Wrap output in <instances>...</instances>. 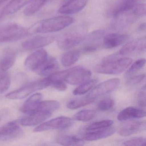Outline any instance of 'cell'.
<instances>
[{
    "label": "cell",
    "mask_w": 146,
    "mask_h": 146,
    "mask_svg": "<svg viewBox=\"0 0 146 146\" xmlns=\"http://www.w3.org/2000/svg\"><path fill=\"white\" fill-rule=\"evenodd\" d=\"M74 121L70 118L61 116L51 119L40 125L35 128V132H40L57 129H66L71 127Z\"/></svg>",
    "instance_id": "cell-7"
},
{
    "label": "cell",
    "mask_w": 146,
    "mask_h": 146,
    "mask_svg": "<svg viewBox=\"0 0 146 146\" xmlns=\"http://www.w3.org/2000/svg\"><path fill=\"white\" fill-rule=\"evenodd\" d=\"M129 36L117 33H111L103 37V46L105 48H113L125 43L129 39Z\"/></svg>",
    "instance_id": "cell-14"
},
{
    "label": "cell",
    "mask_w": 146,
    "mask_h": 146,
    "mask_svg": "<svg viewBox=\"0 0 146 146\" xmlns=\"http://www.w3.org/2000/svg\"><path fill=\"white\" fill-rule=\"evenodd\" d=\"M146 37L134 39L123 46L119 51L121 55H129L143 52L146 50Z\"/></svg>",
    "instance_id": "cell-11"
},
{
    "label": "cell",
    "mask_w": 146,
    "mask_h": 146,
    "mask_svg": "<svg viewBox=\"0 0 146 146\" xmlns=\"http://www.w3.org/2000/svg\"><path fill=\"white\" fill-rule=\"evenodd\" d=\"M59 64L55 58L51 57L46 60V62L41 66L35 72L40 76H49L58 69Z\"/></svg>",
    "instance_id": "cell-22"
},
{
    "label": "cell",
    "mask_w": 146,
    "mask_h": 146,
    "mask_svg": "<svg viewBox=\"0 0 146 146\" xmlns=\"http://www.w3.org/2000/svg\"><path fill=\"white\" fill-rule=\"evenodd\" d=\"M95 99L89 98L86 96L84 98L74 99L71 100L67 104V107L69 109H76L90 104Z\"/></svg>",
    "instance_id": "cell-27"
},
{
    "label": "cell",
    "mask_w": 146,
    "mask_h": 146,
    "mask_svg": "<svg viewBox=\"0 0 146 146\" xmlns=\"http://www.w3.org/2000/svg\"><path fill=\"white\" fill-rule=\"evenodd\" d=\"M146 60L145 59H141L135 61L125 73L126 76H130L136 73L145 65Z\"/></svg>",
    "instance_id": "cell-34"
},
{
    "label": "cell",
    "mask_w": 146,
    "mask_h": 146,
    "mask_svg": "<svg viewBox=\"0 0 146 146\" xmlns=\"http://www.w3.org/2000/svg\"><path fill=\"white\" fill-rule=\"evenodd\" d=\"M48 0H32L24 10L23 13L27 17L32 16L39 11Z\"/></svg>",
    "instance_id": "cell-26"
},
{
    "label": "cell",
    "mask_w": 146,
    "mask_h": 146,
    "mask_svg": "<svg viewBox=\"0 0 146 146\" xmlns=\"http://www.w3.org/2000/svg\"><path fill=\"white\" fill-rule=\"evenodd\" d=\"M42 97V95L40 93H36L32 95L21 107L20 111L29 114L36 111Z\"/></svg>",
    "instance_id": "cell-20"
},
{
    "label": "cell",
    "mask_w": 146,
    "mask_h": 146,
    "mask_svg": "<svg viewBox=\"0 0 146 146\" xmlns=\"http://www.w3.org/2000/svg\"><path fill=\"white\" fill-rule=\"evenodd\" d=\"M146 8V5L145 4L139 3L132 9V11L134 14L139 18L145 16Z\"/></svg>",
    "instance_id": "cell-37"
},
{
    "label": "cell",
    "mask_w": 146,
    "mask_h": 146,
    "mask_svg": "<svg viewBox=\"0 0 146 146\" xmlns=\"http://www.w3.org/2000/svg\"><path fill=\"white\" fill-rule=\"evenodd\" d=\"M17 58L16 52L11 48L5 50L0 59V70L6 72L15 64Z\"/></svg>",
    "instance_id": "cell-21"
},
{
    "label": "cell",
    "mask_w": 146,
    "mask_h": 146,
    "mask_svg": "<svg viewBox=\"0 0 146 146\" xmlns=\"http://www.w3.org/2000/svg\"><path fill=\"white\" fill-rule=\"evenodd\" d=\"M146 29V24L145 23H142L139 25L138 27V30L140 31H145Z\"/></svg>",
    "instance_id": "cell-42"
},
{
    "label": "cell",
    "mask_w": 146,
    "mask_h": 146,
    "mask_svg": "<svg viewBox=\"0 0 146 146\" xmlns=\"http://www.w3.org/2000/svg\"><path fill=\"white\" fill-rule=\"evenodd\" d=\"M11 84L10 75L7 72H4L0 76V94L6 92L9 89Z\"/></svg>",
    "instance_id": "cell-33"
},
{
    "label": "cell",
    "mask_w": 146,
    "mask_h": 146,
    "mask_svg": "<svg viewBox=\"0 0 146 146\" xmlns=\"http://www.w3.org/2000/svg\"><path fill=\"white\" fill-rule=\"evenodd\" d=\"M145 74H142L131 77L129 78L127 81L128 84L129 85H136L139 84L143 81L145 78Z\"/></svg>",
    "instance_id": "cell-38"
},
{
    "label": "cell",
    "mask_w": 146,
    "mask_h": 146,
    "mask_svg": "<svg viewBox=\"0 0 146 146\" xmlns=\"http://www.w3.org/2000/svg\"><path fill=\"white\" fill-rule=\"evenodd\" d=\"M98 80L93 79L88 81L80 84L73 91L74 95H80L84 94L90 90L97 84Z\"/></svg>",
    "instance_id": "cell-28"
},
{
    "label": "cell",
    "mask_w": 146,
    "mask_h": 146,
    "mask_svg": "<svg viewBox=\"0 0 146 146\" xmlns=\"http://www.w3.org/2000/svg\"><path fill=\"white\" fill-rule=\"evenodd\" d=\"M114 105L113 99L107 98L101 100L97 105V108L100 111H106L111 109Z\"/></svg>",
    "instance_id": "cell-35"
},
{
    "label": "cell",
    "mask_w": 146,
    "mask_h": 146,
    "mask_svg": "<svg viewBox=\"0 0 146 146\" xmlns=\"http://www.w3.org/2000/svg\"><path fill=\"white\" fill-rule=\"evenodd\" d=\"M87 30L84 27H78L66 31L57 40L58 47L62 50H68L79 45L85 39Z\"/></svg>",
    "instance_id": "cell-4"
},
{
    "label": "cell",
    "mask_w": 146,
    "mask_h": 146,
    "mask_svg": "<svg viewBox=\"0 0 146 146\" xmlns=\"http://www.w3.org/2000/svg\"><path fill=\"white\" fill-rule=\"evenodd\" d=\"M88 0H73L64 4L58 10L61 14L70 15L75 14L82 11L87 5Z\"/></svg>",
    "instance_id": "cell-19"
},
{
    "label": "cell",
    "mask_w": 146,
    "mask_h": 146,
    "mask_svg": "<svg viewBox=\"0 0 146 146\" xmlns=\"http://www.w3.org/2000/svg\"><path fill=\"white\" fill-rule=\"evenodd\" d=\"M105 32L104 30H99L91 32L89 35L86 36V41L87 42V45H94V43L99 41L101 39H102L104 36Z\"/></svg>",
    "instance_id": "cell-31"
},
{
    "label": "cell",
    "mask_w": 146,
    "mask_h": 146,
    "mask_svg": "<svg viewBox=\"0 0 146 146\" xmlns=\"http://www.w3.org/2000/svg\"><path fill=\"white\" fill-rule=\"evenodd\" d=\"M6 1V0H0V5H1V4H3Z\"/></svg>",
    "instance_id": "cell-44"
},
{
    "label": "cell",
    "mask_w": 146,
    "mask_h": 146,
    "mask_svg": "<svg viewBox=\"0 0 146 146\" xmlns=\"http://www.w3.org/2000/svg\"><path fill=\"white\" fill-rule=\"evenodd\" d=\"M50 86V83L46 78L40 81L31 83L17 90L8 93L6 95L7 99L21 100L26 98L35 91L40 90Z\"/></svg>",
    "instance_id": "cell-6"
},
{
    "label": "cell",
    "mask_w": 146,
    "mask_h": 146,
    "mask_svg": "<svg viewBox=\"0 0 146 146\" xmlns=\"http://www.w3.org/2000/svg\"><path fill=\"white\" fill-rule=\"evenodd\" d=\"M32 0H11L5 7L4 13L7 15H11L29 5Z\"/></svg>",
    "instance_id": "cell-23"
},
{
    "label": "cell",
    "mask_w": 146,
    "mask_h": 146,
    "mask_svg": "<svg viewBox=\"0 0 146 146\" xmlns=\"http://www.w3.org/2000/svg\"><path fill=\"white\" fill-rule=\"evenodd\" d=\"M120 79L111 78L104 81L96 86L87 96L89 98L96 99L99 96L108 94L114 90L119 85Z\"/></svg>",
    "instance_id": "cell-8"
},
{
    "label": "cell",
    "mask_w": 146,
    "mask_h": 146,
    "mask_svg": "<svg viewBox=\"0 0 146 146\" xmlns=\"http://www.w3.org/2000/svg\"><path fill=\"white\" fill-rule=\"evenodd\" d=\"M146 116V112L143 109L135 107H129L123 109L119 113L117 119L125 121L131 119L141 118Z\"/></svg>",
    "instance_id": "cell-15"
},
{
    "label": "cell",
    "mask_w": 146,
    "mask_h": 146,
    "mask_svg": "<svg viewBox=\"0 0 146 146\" xmlns=\"http://www.w3.org/2000/svg\"><path fill=\"white\" fill-rule=\"evenodd\" d=\"M113 123V121L111 119H104L95 122L89 125L86 127L88 131L94 130L99 129H103L111 126Z\"/></svg>",
    "instance_id": "cell-32"
},
{
    "label": "cell",
    "mask_w": 146,
    "mask_h": 146,
    "mask_svg": "<svg viewBox=\"0 0 146 146\" xmlns=\"http://www.w3.org/2000/svg\"><path fill=\"white\" fill-rule=\"evenodd\" d=\"M91 74V72L88 69L78 66L56 72L46 78L50 83L53 81H63L71 85H78L89 80Z\"/></svg>",
    "instance_id": "cell-2"
},
{
    "label": "cell",
    "mask_w": 146,
    "mask_h": 146,
    "mask_svg": "<svg viewBox=\"0 0 146 146\" xmlns=\"http://www.w3.org/2000/svg\"><path fill=\"white\" fill-rule=\"evenodd\" d=\"M73 0H64L63 2H64V4H66V3H69V2H71V1H73ZM63 4V5H64Z\"/></svg>",
    "instance_id": "cell-43"
},
{
    "label": "cell",
    "mask_w": 146,
    "mask_h": 146,
    "mask_svg": "<svg viewBox=\"0 0 146 146\" xmlns=\"http://www.w3.org/2000/svg\"><path fill=\"white\" fill-rule=\"evenodd\" d=\"M56 142L64 146H81L84 145V142L79 137L72 135H61L57 137Z\"/></svg>",
    "instance_id": "cell-24"
},
{
    "label": "cell",
    "mask_w": 146,
    "mask_h": 146,
    "mask_svg": "<svg viewBox=\"0 0 146 146\" xmlns=\"http://www.w3.org/2000/svg\"><path fill=\"white\" fill-rule=\"evenodd\" d=\"M94 130L85 133L84 135V139L87 141H94L106 138L115 133L116 128L111 126Z\"/></svg>",
    "instance_id": "cell-18"
},
{
    "label": "cell",
    "mask_w": 146,
    "mask_h": 146,
    "mask_svg": "<svg viewBox=\"0 0 146 146\" xmlns=\"http://www.w3.org/2000/svg\"><path fill=\"white\" fill-rule=\"evenodd\" d=\"M74 22L72 18L66 16L54 17L39 21L27 31L28 34H47L62 30Z\"/></svg>",
    "instance_id": "cell-1"
},
{
    "label": "cell",
    "mask_w": 146,
    "mask_h": 146,
    "mask_svg": "<svg viewBox=\"0 0 146 146\" xmlns=\"http://www.w3.org/2000/svg\"><path fill=\"white\" fill-rule=\"evenodd\" d=\"M114 58L115 56H112L106 58L96 66V71L101 74L117 75L125 71L132 63V60L130 58L115 59Z\"/></svg>",
    "instance_id": "cell-3"
},
{
    "label": "cell",
    "mask_w": 146,
    "mask_h": 146,
    "mask_svg": "<svg viewBox=\"0 0 146 146\" xmlns=\"http://www.w3.org/2000/svg\"><path fill=\"white\" fill-rule=\"evenodd\" d=\"M95 116V113L93 110H84L78 112L75 114V120L82 122H88L92 120Z\"/></svg>",
    "instance_id": "cell-30"
},
{
    "label": "cell",
    "mask_w": 146,
    "mask_h": 146,
    "mask_svg": "<svg viewBox=\"0 0 146 146\" xmlns=\"http://www.w3.org/2000/svg\"><path fill=\"white\" fill-rule=\"evenodd\" d=\"M50 86L60 91H64L67 89V85L65 82L63 81H53L50 83Z\"/></svg>",
    "instance_id": "cell-39"
},
{
    "label": "cell",
    "mask_w": 146,
    "mask_h": 146,
    "mask_svg": "<svg viewBox=\"0 0 146 146\" xmlns=\"http://www.w3.org/2000/svg\"><path fill=\"white\" fill-rule=\"evenodd\" d=\"M146 121H136L128 123L119 129L118 133L123 136H128L133 134L140 133L146 130Z\"/></svg>",
    "instance_id": "cell-16"
},
{
    "label": "cell",
    "mask_w": 146,
    "mask_h": 146,
    "mask_svg": "<svg viewBox=\"0 0 146 146\" xmlns=\"http://www.w3.org/2000/svg\"><path fill=\"white\" fill-rule=\"evenodd\" d=\"M23 131L17 122L11 121L0 128V139L3 141H10L21 137Z\"/></svg>",
    "instance_id": "cell-9"
},
{
    "label": "cell",
    "mask_w": 146,
    "mask_h": 146,
    "mask_svg": "<svg viewBox=\"0 0 146 146\" xmlns=\"http://www.w3.org/2000/svg\"><path fill=\"white\" fill-rule=\"evenodd\" d=\"M81 51L72 50L65 53L61 58V63L63 66L69 67L76 63L81 56Z\"/></svg>",
    "instance_id": "cell-25"
},
{
    "label": "cell",
    "mask_w": 146,
    "mask_h": 146,
    "mask_svg": "<svg viewBox=\"0 0 146 146\" xmlns=\"http://www.w3.org/2000/svg\"><path fill=\"white\" fill-rule=\"evenodd\" d=\"M141 0H121L110 11V14L114 18L133 9Z\"/></svg>",
    "instance_id": "cell-17"
},
{
    "label": "cell",
    "mask_w": 146,
    "mask_h": 146,
    "mask_svg": "<svg viewBox=\"0 0 146 146\" xmlns=\"http://www.w3.org/2000/svg\"><path fill=\"white\" fill-rule=\"evenodd\" d=\"M27 31L16 23H8L0 27V43L18 40L25 37Z\"/></svg>",
    "instance_id": "cell-5"
},
{
    "label": "cell",
    "mask_w": 146,
    "mask_h": 146,
    "mask_svg": "<svg viewBox=\"0 0 146 146\" xmlns=\"http://www.w3.org/2000/svg\"><path fill=\"white\" fill-rule=\"evenodd\" d=\"M60 106V104L57 101L46 100L41 101L37 111H43L51 112L58 109Z\"/></svg>",
    "instance_id": "cell-29"
},
{
    "label": "cell",
    "mask_w": 146,
    "mask_h": 146,
    "mask_svg": "<svg viewBox=\"0 0 146 146\" xmlns=\"http://www.w3.org/2000/svg\"><path fill=\"white\" fill-rule=\"evenodd\" d=\"M145 90L141 91L138 94L137 97V103L142 107H145L146 106V93Z\"/></svg>",
    "instance_id": "cell-40"
},
{
    "label": "cell",
    "mask_w": 146,
    "mask_h": 146,
    "mask_svg": "<svg viewBox=\"0 0 146 146\" xmlns=\"http://www.w3.org/2000/svg\"><path fill=\"white\" fill-rule=\"evenodd\" d=\"M97 49V46L87 45L83 48V52L85 53H89L95 52Z\"/></svg>",
    "instance_id": "cell-41"
},
{
    "label": "cell",
    "mask_w": 146,
    "mask_h": 146,
    "mask_svg": "<svg viewBox=\"0 0 146 146\" xmlns=\"http://www.w3.org/2000/svg\"><path fill=\"white\" fill-rule=\"evenodd\" d=\"M146 140L145 137H140L128 140L124 142L125 146H140L145 145Z\"/></svg>",
    "instance_id": "cell-36"
},
{
    "label": "cell",
    "mask_w": 146,
    "mask_h": 146,
    "mask_svg": "<svg viewBox=\"0 0 146 146\" xmlns=\"http://www.w3.org/2000/svg\"><path fill=\"white\" fill-rule=\"evenodd\" d=\"M48 54L44 49H40L29 55L25 60V66L29 70H36L47 60Z\"/></svg>",
    "instance_id": "cell-10"
},
{
    "label": "cell",
    "mask_w": 146,
    "mask_h": 146,
    "mask_svg": "<svg viewBox=\"0 0 146 146\" xmlns=\"http://www.w3.org/2000/svg\"><path fill=\"white\" fill-rule=\"evenodd\" d=\"M51 112L43 111H37L30 114L29 116L20 119V124L24 126H35L44 122L50 117Z\"/></svg>",
    "instance_id": "cell-13"
},
{
    "label": "cell",
    "mask_w": 146,
    "mask_h": 146,
    "mask_svg": "<svg viewBox=\"0 0 146 146\" xmlns=\"http://www.w3.org/2000/svg\"><path fill=\"white\" fill-rule=\"evenodd\" d=\"M54 36H37L26 40L22 43V46L27 50H34L46 46L52 42Z\"/></svg>",
    "instance_id": "cell-12"
}]
</instances>
